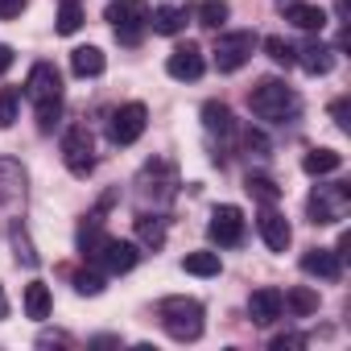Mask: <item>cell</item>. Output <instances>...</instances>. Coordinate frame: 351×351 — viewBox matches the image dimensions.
Returning <instances> with one entry per match:
<instances>
[{"mask_svg":"<svg viewBox=\"0 0 351 351\" xmlns=\"http://www.w3.org/2000/svg\"><path fill=\"white\" fill-rule=\"evenodd\" d=\"M157 314H161L165 335L178 343H195L203 335V302H195V298H165L157 306Z\"/></svg>","mask_w":351,"mask_h":351,"instance_id":"1","label":"cell"},{"mask_svg":"<svg viewBox=\"0 0 351 351\" xmlns=\"http://www.w3.org/2000/svg\"><path fill=\"white\" fill-rule=\"evenodd\" d=\"M248 108H252V116H261V120H285V116L298 112V95H293L281 79H261V83L248 91Z\"/></svg>","mask_w":351,"mask_h":351,"instance_id":"2","label":"cell"},{"mask_svg":"<svg viewBox=\"0 0 351 351\" xmlns=\"http://www.w3.org/2000/svg\"><path fill=\"white\" fill-rule=\"evenodd\" d=\"M104 17L112 21L120 42H136L141 29L149 25V0H112V5L104 9Z\"/></svg>","mask_w":351,"mask_h":351,"instance_id":"3","label":"cell"},{"mask_svg":"<svg viewBox=\"0 0 351 351\" xmlns=\"http://www.w3.org/2000/svg\"><path fill=\"white\" fill-rule=\"evenodd\" d=\"M252 54H256V34H252V29H236V34H223V38L215 42V66H219L223 75L240 71Z\"/></svg>","mask_w":351,"mask_h":351,"instance_id":"4","label":"cell"},{"mask_svg":"<svg viewBox=\"0 0 351 351\" xmlns=\"http://www.w3.org/2000/svg\"><path fill=\"white\" fill-rule=\"evenodd\" d=\"M62 157H66V169L75 173V178H87V173L95 169V149H91V132L87 128H66L62 136Z\"/></svg>","mask_w":351,"mask_h":351,"instance_id":"5","label":"cell"},{"mask_svg":"<svg viewBox=\"0 0 351 351\" xmlns=\"http://www.w3.org/2000/svg\"><path fill=\"white\" fill-rule=\"evenodd\" d=\"M145 124H149L145 104H124V108H116V112H112L108 136H112V145H136V141H141V132H145Z\"/></svg>","mask_w":351,"mask_h":351,"instance_id":"6","label":"cell"},{"mask_svg":"<svg viewBox=\"0 0 351 351\" xmlns=\"http://www.w3.org/2000/svg\"><path fill=\"white\" fill-rule=\"evenodd\" d=\"M91 256H95L108 273H128V269L141 261V248H136L132 240H112V236H104L99 248H95Z\"/></svg>","mask_w":351,"mask_h":351,"instance_id":"7","label":"cell"},{"mask_svg":"<svg viewBox=\"0 0 351 351\" xmlns=\"http://www.w3.org/2000/svg\"><path fill=\"white\" fill-rule=\"evenodd\" d=\"M211 240L215 244H223V248H236L240 240H244V211L240 207H232V203H223V207H215V215H211Z\"/></svg>","mask_w":351,"mask_h":351,"instance_id":"8","label":"cell"},{"mask_svg":"<svg viewBox=\"0 0 351 351\" xmlns=\"http://www.w3.org/2000/svg\"><path fill=\"white\" fill-rule=\"evenodd\" d=\"M203 50L195 46V42H186V46H178L169 58H165V71H169V79H178V83H195L199 75H203Z\"/></svg>","mask_w":351,"mask_h":351,"instance_id":"9","label":"cell"},{"mask_svg":"<svg viewBox=\"0 0 351 351\" xmlns=\"http://www.w3.org/2000/svg\"><path fill=\"white\" fill-rule=\"evenodd\" d=\"M285 314V298H281V289H256L252 298H248V318L256 322V326H273L277 318Z\"/></svg>","mask_w":351,"mask_h":351,"instance_id":"10","label":"cell"},{"mask_svg":"<svg viewBox=\"0 0 351 351\" xmlns=\"http://www.w3.org/2000/svg\"><path fill=\"white\" fill-rule=\"evenodd\" d=\"M347 207V191H314L310 195V223H335Z\"/></svg>","mask_w":351,"mask_h":351,"instance_id":"11","label":"cell"},{"mask_svg":"<svg viewBox=\"0 0 351 351\" xmlns=\"http://www.w3.org/2000/svg\"><path fill=\"white\" fill-rule=\"evenodd\" d=\"M29 99L38 104V99H50V95H62V75H58V66L54 62H38L34 71H29Z\"/></svg>","mask_w":351,"mask_h":351,"instance_id":"12","label":"cell"},{"mask_svg":"<svg viewBox=\"0 0 351 351\" xmlns=\"http://www.w3.org/2000/svg\"><path fill=\"white\" fill-rule=\"evenodd\" d=\"M256 228H261V240H265L273 252H285V248H289V240H293L289 219H285V215H277V211H265V215L256 219Z\"/></svg>","mask_w":351,"mask_h":351,"instance_id":"13","label":"cell"},{"mask_svg":"<svg viewBox=\"0 0 351 351\" xmlns=\"http://www.w3.org/2000/svg\"><path fill=\"white\" fill-rule=\"evenodd\" d=\"M25 195V169L13 157H0V203H13Z\"/></svg>","mask_w":351,"mask_h":351,"instance_id":"14","label":"cell"},{"mask_svg":"<svg viewBox=\"0 0 351 351\" xmlns=\"http://www.w3.org/2000/svg\"><path fill=\"white\" fill-rule=\"evenodd\" d=\"M149 25H153V34L173 38V34L186 29V9H178V5H161V9L149 13Z\"/></svg>","mask_w":351,"mask_h":351,"instance_id":"15","label":"cell"},{"mask_svg":"<svg viewBox=\"0 0 351 351\" xmlns=\"http://www.w3.org/2000/svg\"><path fill=\"white\" fill-rule=\"evenodd\" d=\"M104 66H108V58H104L99 46H79V50H71V71H75L79 79H95V75H104Z\"/></svg>","mask_w":351,"mask_h":351,"instance_id":"16","label":"cell"},{"mask_svg":"<svg viewBox=\"0 0 351 351\" xmlns=\"http://www.w3.org/2000/svg\"><path fill=\"white\" fill-rule=\"evenodd\" d=\"M302 269H306L310 277H326V281H335V277L343 273V261H339L330 248H314V252L302 256Z\"/></svg>","mask_w":351,"mask_h":351,"instance_id":"17","label":"cell"},{"mask_svg":"<svg viewBox=\"0 0 351 351\" xmlns=\"http://www.w3.org/2000/svg\"><path fill=\"white\" fill-rule=\"evenodd\" d=\"M343 165V153H335V149H310L306 157H302V169L310 173V178H322V173H335Z\"/></svg>","mask_w":351,"mask_h":351,"instance_id":"18","label":"cell"},{"mask_svg":"<svg viewBox=\"0 0 351 351\" xmlns=\"http://www.w3.org/2000/svg\"><path fill=\"white\" fill-rule=\"evenodd\" d=\"M50 306H54V298H50V285H42V281H29L25 285V314L29 318H50Z\"/></svg>","mask_w":351,"mask_h":351,"instance_id":"19","label":"cell"},{"mask_svg":"<svg viewBox=\"0 0 351 351\" xmlns=\"http://www.w3.org/2000/svg\"><path fill=\"white\" fill-rule=\"evenodd\" d=\"M285 21L298 25V29H310V34H314V29L326 25V13H322L318 5H289V9H285Z\"/></svg>","mask_w":351,"mask_h":351,"instance_id":"20","label":"cell"},{"mask_svg":"<svg viewBox=\"0 0 351 351\" xmlns=\"http://www.w3.org/2000/svg\"><path fill=\"white\" fill-rule=\"evenodd\" d=\"M298 62H302V71H306V75H326L335 58H330V50H326L322 42H310V46L302 50V58H298Z\"/></svg>","mask_w":351,"mask_h":351,"instance_id":"21","label":"cell"},{"mask_svg":"<svg viewBox=\"0 0 351 351\" xmlns=\"http://www.w3.org/2000/svg\"><path fill=\"white\" fill-rule=\"evenodd\" d=\"M203 124H207V132H232V108L219 104V99H207L203 104Z\"/></svg>","mask_w":351,"mask_h":351,"instance_id":"22","label":"cell"},{"mask_svg":"<svg viewBox=\"0 0 351 351\" xmlns=\"http://www.w3.org/2000/svg\"><path fill=\"white\" fill-rule=\"evenodd\" d=\"M281 298H285V306H289L298 318H306V314H314V310H318V293H314V289H306V285H293V289H289V293H281Z\"/></svg>","mask_w":351,"mask_h":351,"instance_id":"23","label":"cell"},{"mask_svg":"<svg viewBox=\"0 0 351 351\" xmlns=\"http://www.w3.org/2000/svg\"><path fill=\"white\" fill-rule=\"evenodd\" d=\"M182 269L195 273V277H215L219 273V252H186Z\"/></svg>","mask_w":351,"mask_h":351,"instance_id":"24","label":"cell"},{"mask_svg":"<svg viewBox=\"0 0 351 351\" xmlns=\"http://www.w3.org/2000/svg\"><path fill=\"white\" fill-rule=\"evenodd\" d=\"M228 0H203L199 5V25H207V29H219L223 21H228Z\"/></svg>","mask_w":351,"mask_h":351,"instance_id":"25","label":"cell"},{"mask_svg":"<svg viewBox=\"0 0 351 351\" xmlns=\"http://www.w3.org/2000/svg\"><path fill=\"white\" fill-rule=\"evenodd\" d=\"M58 116H62V95H50V99H38V128H42V132H54V124H58Z\"/></svg>","mask_w":351,"mask_h":351,"instance_id":"26","label":"cell"},{"mask_svg":"<svg viewBox=\"0 0 351 351\" xmlns=\"http://www.w3.org/2000/svg\"><path fill=\"white\" fill-rule=\"evenodd\" d=\"M79 29H83V9L75 5V0H66V5L58 9V34L71 38V34H79Z\"/></svg>","mask_w":351,"mask_h":351,"instance_id":"27","label":"cell"},{"mask_svg":"<svg viewBox=\"0 0 351 351\" xmlns=\"http://www.w3.org/2000/svg\"><path fill=\"white\" fill-rule=\"evenodd\" d=\"M248 195H252V199H261V203H277V199H281L277 182H273V178H265V173H252V178H248Z\"/></svg>","mask_w":351,"mask_h":351,"instance_id":"28","label":"cell"},{"mask_svg":"<svg viewBox=\"0 0 351 351\" xmlns=\"http://www.w3.org/2000/svg\"><path fill=\"white\" fill-rule=\"evenodd\" d=\"M265 50H269V58H273L277 66H293V62H298V50H293L285 38H265Z\"/></svg>","mask_w":351,"mask_h":351,"instance_id":"29","label":"cell"},{"mask_svg":"<svg viewBox=\"0 0 351 351\" xmlns=\"http://www.w3.org/2000/svg\"><path fill=\"white\" fill-rule=\"evenodd\" d=\"M17 108H21V95L13 87H0V128H9L17 120Z\"/></svg>","mask_w":351,"mask_h":351,"instance_id":"30","label":"cell"},{"mask_svg":"<svg viewBox=\"0 0 351 351\" xmlns=\"http://www.w3.org/2000/svg\"><path fill=\"white\" fill-rule=\"evenodd\" d=\"M136 232H141V240H145V244H153V248H161V244H165V228H161L157 219H149V215H145V219H136Z\"/></svg>","mask_w":351,"mask_h":351,"instance_id":"31","label":"cell"},{"mask_svg":"<svg viewBox=\"0 0 351 351\" xmlns=\"http://www.w3.org/2000/svg\"><path fill=\"white\" fill-rule=\"evenodd\" d=\"M75 289H79L83 298H99V293H104V277H95V273H75Z\"/></svg>","mask_w":351,"mask_h":351,"instance_id":"32","label":"cell"},{"mask_svg":"<svg viewBox=\"0 0 351 351\" xmlns=\"http://www.w3.org/2000/svg\"><path fill=\"white\" fill-rule=\"evenodd\" d=\"M21 9H25V0H0V21L21 17Z\"/></svg>","mask_w":351,"mask_h":351,"instance_id":"33","label":"cell"},{"mask_svg":"<svg viewBox=\"0 0 351 351\" xmlns=\"http://www.w3.org/2000/svg\"><path fill=\"white\" fill-rule=\"evenodd\" d=\"M330 116H335V124H339L343 132L351 128V120H347V99H335V104H330Z\"/></svg>","mask_w":351,"mask_h":351,"instance_id":"34","label":"cell"},{"mask_svg":"<svg viewBox=\"0 0 351 351\" xmlns=\"http://www.w3.org/2000/svg\"><path fill=\"white\" fill-rule=\"evenodd\" d=\"M302 343H306L302 335H277V339H273V351H293V347H302Z\"/></svg>","mask_w":351,"mask_h":351,"instance_id":"35","label":"cell"},{"mask_svg":"<svg viewBox=\"0 0 351 351\" xmlns=\"http://www.w3.org/2000/svg\"><path fill=\"white\" fill-rule=\"evenodd\" d=\"M13 240H17V248H21V252H17V261H21V265H29V269H34V265H38V256H34V252H29V244H25V240H21V232H13Z\"/></svg>","mask_w":351,"mask_h":351,"instance_id":"36","label":"cell"},{"mask_svg":"<svg viewBox=\"0 0 351 351\" xmlns=\"http://www.w3.org/2000/svg\"><path fill=\"white\" fill-rule=\"evenodd\" d=\"M13 66V46H0V75Z\"/></svg>","mask_w":351,"mask_h":351,"instance_id":"37","label":"cell"},{"mask_svg":"<svg viewBox=\"0 0 351 351\" xmlns=\"http://www.w3.org/2000/svg\"><path fill=\"white\" fill-rule=\"evenodd\" d=\"M9 314V302H5V289H0V318H5Z\"/></svg>","mask_w":351,"mask_h":351,"instance_id":"38","label":"cell"}]
</instances>
